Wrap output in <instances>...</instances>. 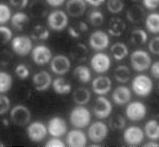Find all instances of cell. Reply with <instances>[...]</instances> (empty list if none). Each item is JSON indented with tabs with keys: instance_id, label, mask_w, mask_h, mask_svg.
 <instances>
[{
	"instance_id": "6da1fadb",
	"label": "cell",
	"mask_w": 159,
	"mask_h": 147,
	"mask_svg": "<svg viewBox=\"0 0 159 147\" xmlns=\"http://www.w3.org/2000/svg\"><path fill=\"white\" fill-rule=\"evenodd\" d=\"M92 115L89 109L84 105H77L71 110L70 115V121L76 129H84L90 125Z\"/></svg>"
},
{
	"instance_id": "7a4b0ae2",
	"label": "cell",
	"mask_w": 159,
	"mask_h": 147,
	"mask_svg": "<svg viewBox=\"0 0 159 147\" xmlns=\"http://www.w3.org/2000/svg\"><path fill=\"white\" fill-rule=\"evenodd\" d=\"M68 14L62 10H56L50 12L47 17L49 28L54 31H62L68 27Z\"/></svg>"
},
{
	"instance_id": "3957f363",
	"label": "cell",
	"mask_w": 159,
	"mask_h": 147,
	"mask_svg": "<svg viewBox=\"0 0 159 147\" xmlns=\"http://www.w3.org/2000/svg\"><path fill=\"white\" fill-rule=\"evenodd\" d=\"M12 50L19 56L25 57L31 53L33 47L32 38L26 35H19L13 38L11 41Z\"/></svg>"
},
{
	"instance_id": "277c9868",
	"label": "cell",
	"mask_w": 159,
	"mask_h": 147,
	"mask_svg": "<svg viewBox=\"0 0 159 147\" xmlns=\"http://www.w3.org/2000/svg\"><path fill=\"white\" fill-rule=\"evenodd\" d=\"M10 118L13 124L19 127L28 125L31 118V113L27 106L17 104L10 110Z\"/></svg>"
},
{
	"instance_id": "5b68a950",
	"label": "cell",
	"mask_w": 159,
	"mask_h": 147,
	"mask_svg": "<svg viewBox=\"0 0 159 147\" xmlns=\"http://www.w3.org/2000/svg\"><path fill=\"white\" fill-rule=\"evenodd\" d=\"M130 61L132 68L138 72L147 71L152 65V59L149 53L143 50H137L132 52Z\"/></svg>"
},
{
	"instance_id": "8992f818",
	"label": "cell",
	"mask_w": 159,
	"mask_h": 147,
	"mask_svg": "<svg viewBox=\"0 0 159 147\" xmlns=\"http://www.w3.org/2000/svg\"><path fill=\"white\" fill-rule=\"evenodd\" d=\"M132 89L138 96L147 97L150 94L153 89V82L145 75H139L132 82Z\"/></svg>"
},
{
	"instance_id": "52a82bcc",
	"label": "cell",
	"mask_w": 159,
	"mask_h": 147,
	"mask_svg": "<svg viewBox=\"0 0 159 147\" xmlns=\"http://www.w3.org/2000/svg\"><path fill=\"white\" fill-rule=\"evenodd\" d=\"M108 132L109 129L107 124L101 121H96L89 125L87 136L91 141L99 143L107 138Z\"/></svg>"
},
{
	"instance_id": "ba28073f",
	"label": "cell",
	"mask_w": 159,
	"mask_h": 147,
	"mask_svg": "<svg viewBox=\"0 0 159 147\" xmlns=\"http://www.w3.org/2000/svg\"><path fill=\"white\" fill-rule=\"evenodd\" d=\"M47 126L40 121L31 123L27 128V135L29 139L34 143H40L48 135Z\"/></svg>"
},
{
	"instance_id": "9c48e42d",
	"label": "cell",
	"mask_w": 159,
	"mask_h": 147,
	"mask_svg": "<svg viewBox=\"0 0 159 147\" xmlns=\"http://www.w3.org/2000/svg\"><path fill=\"white\" fill-rule=\"evenodd\" d=\"M50 62L51 71L59 76L65 75L70 71L71 68L70 58L64 55L59 54L53 57Z\"/></svg>"
},
{
	"instance_id": "30bf717a",
	"label": "cell",
	"mask_w": 159,
	"mask_h": 147,
	"mask_svg": "<svg viewBox=\"0 0 159 147\" xmlns=\"http://www.w3.org/2000/svg\"><path fill=\"white\" fill-rule=\"evenodd\" d=\"M47 129L48 134L52 137L61 138L68 132V125L64 118L56 116L49 120Z\"/></svg>"
},
{
	"instance_id": "8fae6325",
	"label": "cell",
	"mask_w": 159,
	"mask_h": 147,
	"mask_svg": "<svg viewBox=\"0 0 159 147\" xmlns=\"http://www.w3.org/2000/svg\"><path fill=\"white\" fill-rule=\"evenodd\" d=\"M112 110L113 105L109 99L102 96L96 98L93 107V112L98 118H108L112 113Z\"/></svg>"
},
{
	"instance_id": "7c38bea8",
	"label": "cell",
	"mask_w": 159,
	"mask_h": 147,
	"mask_svg": "<svg viewBox=\"0 0 159 147\" xmlns=\"http://www.w3.org/2000/svg\"><path fill=\"white\" fill-rule=\"evenodd\" d=\"M147 113V107L140 101L130 103L126 108L125 114L131 121L137 122L143 120Z\"/></svg>"
},
{
	"instance_id": "4fadbf2b",
	"label": "cell",
	"mask_w": 159,
	"mask_h": 147,
	"mask_svg": "<svg viewBox=\"0 0 159 147\" xmlns=\"http://www.w3.org/2000/svg\"><path fill=\"white\" fill-rule=\"evenodd\" d=\"M31 57L36 64L43 66L52 60V52L48 47L45 45H38L33 48Z\"/></svg>"
},
{
	"instance_id": "5bb4252c",
	"label": "cell",
	"mask_w": 159,
	"mask_h": 147,
	"mask_svg": "<svg viewBox=\"0 0 159 147\" xmlns=\"http://www.w3.org/2000/svg\"><path fill=\"white\" fill-rule=\"evenodd\" d=\"M110 42L108 34L102 30L95 31L89 37V45L90 47L97 51H101L107 48Z\"/></svg>"
},
{
	"instance_id": "9a60e30c",
	"label": "cell",
	"mask_w": 159,
	"mask_h": 147,
	"mask_svg": "<svg viewBox=\"0 0 159 147\" xmlns=\"http://www.w3.org/2000/svg\"><path fill=\"white\" fill-rule=\"evenodd\" d=\"M123 138L127 145L136 146L141 144L144 141V133L143 129L138 126H130L125 130Z\"/></svg>"
},
{
	"instance_id": "2e32d148",
	"label": "cell",
	"mask_w": 159,
	"mask_h": 147,
	"mask_svg": "<svg viewBox=\"0 0 159 147\" xmlns=\"http://www.w3.org/2000/svg\"><path fill=\"white\" fill-rule=\"evenodd\" d=\"M92 70L98 73L107 72L111 67V61L110 57L104 53H97L92 56L90 60Z\"/></svg>"
},
{
	"instance_id": "e0dca14e",
	"label": "cell",
	"mask_w": 159,
	"mask_h": 147,
	"mask_svg": "<svg viewBox=\"0 0 159 147\" xmlns=\"http://www.w3.org/2000/svg\"><path fill=\"white\" fill-rule=\"evenodd\" d=\"M52 82L51 75L45 70L36 73L33 77V86L38 92H44L48 90L52 86Z\"/></svg>"
},
{
	"instance_id": "ac0fdd59",
	"label": "cell",
	"mask_w": 159,
	"mask_h": 147,
	"mask_svg": "<svg viewBox=\"0 0 159 147\" xmlns=\"http://www.w3.org/2000/svg\"><path fill=\"white\" fill-rule=\"evenodd\" d=\"M66 143L70 147H84L87 143V136L81 129L76 128L67 133Z\"/></svg>"
},
{
	"instance_id": "d6986e66",
	"label": "cell",
	"mask_w": 159,
	"mask_h": 147,
	"mask_svg": "<svg viewBox=\"0 0 159 147\" xmlns=\"http://www.w3.org/2000/svg\"><path fill=\"white\" fill-rule=\"evenodd\" d=\"M112 88L110 78L107 76H99L95 78L92 82V89L98 95L104 96L108 94Z\"/></svg>"
},
{
	"instance_id": "ffe728a7",
	"label": "cell",
	"mask_w": 159,
	"mask_h": 147,
	"mask_svg": "<svg viewBox=\"0 0 159 147\" xmlns=\"http://www.w3.org/2000/svg\"><path fill=\"white\" fill-rule=\"evenodd\" d=\"M86 3L85 0H68L66 4V12L73 17H81L86 10Z\"/></svg>"
},
{
	"instance_id": "44dd1931",
	"label": "cell",
	"mask_w": 159,
	"mask_h": 147,
	"mask_svg": "<svg viewBox=\"0 0 159 147\" xmlns=\"http://www.w3.org/2000/svg\"><path fill=\"white\" fill-rule=\"evenodd\" d=\"M132 98L130 90L126 86L120 85L116 87L112 94V99L114 103L119 106L129 103Z\"/></svg>"
},
{
	"instance_id": "7402d4cb",
	"label": "cell",
	"mask_w": 159,
	"mask_h": 147,
	"mask_svg": "<svg viewBox=\"0 0 159 147\" xmlns=\"http://www.w3.org/2000/svg\"><path fill=\"white\" fill-rule=\"evenodd\" d=\"M30 17L23 11H18L11 16L10 22L13 28L17 31H22L30 23Z\"/></svg>"
},
{
	"instance_id": "603a6c76",
	"label": "cell",
	"mask_w": 159,
	"mask_h": 147,
	"mask_svg": "<svg viewBox=\"0 0 159 147\" xmlns=\"http://www.w3.org/2000/svg\"><path fill=\"white\" fill-rule=\"evenodd\" d=\"M88 48L84 44L77 43L71 47L70 56L73 61L82 62L86 61L88 57Z\"/></svg>"
},
{
	"instance_id": "cb8c5ba5",
	"label": "cell",
	"mask_w": 159,
	"mask_h": 147,
	"mask_svg": "<svg viewBox=\"0 0 159 147\" xmlns=\"http://www.w3.org/2000/svg\"><path fill=\"white\" fill-rule=\"evenodd\" d=\"M126 29V24L124 21L118 17L111 18L108 25V33L115 37L122 35Z\"/></svg>"
},
{
	"instance_id": "d4e9b609",
	"label": "cell",
	"mask_w": 159,
	"mask_h": 147,
	"mask_svg": "<svg viewBox=\"0 0 159 147\" xmlns=\"http://www.w3.org/2000/svg\"><path fill=\"white\" fill-rule=\"evenodd\" d=\"M145 16L144 8L138 5L131 6L127 11L126 17L127 20L132 24L141 22Z\"/></svg>"
},
{
	"instance_id": "484cf974",
	"label": "cell",
	"mask_w": 159,
	"mask_h": 147,
	"mask_svg": "<svg viewBox=\"0 0 159 147\" xmlns=\"http://www.w3.org/2000/svg\"><path fill=\"white\" fill-rule=\"evenodd\" d=\"M52 86L54 92L60 95L68 94L72 90L71 84L62 77H58L53 80Z\"/></svg>"
},
{
	"instance_id": "4316f807",
	"label": "cell",
	"mask_w": 159,
	"mask_h": 147,
	"mask_svg": "<svg viewBox=\"0 0 159 147\" xmlns=\"http://www.w3.org/2000/svg\"><path fill=\"white\" fill-rule=\"evenodd\" d=\"M73 99L78 105H85L91 99V92L86 87H78L73 92Z\"/></svg>"
},
{
	"instance_id": "83f0119b",
	"label": "cell",
	"mask_w": 159,
	"mask_h": 147,
	"mask_svg": "<svg viewBox=\"0 0 159 147\" xmlns=\"http://www.w3.org/2000/svg\"><path fill=\"white\" fill-rule=\"evenodd\" d=\"M75 78L80 82L89 83L92 79V73L89 67L84 65L77 66L73 70Z\"/></svg>"
},
{
	"instance_id": "f1b7e54d",
	"label": "cell",
	"mask_w": 159,
	"mask_h": 147,
	"mask_svg": "<svg viewBox=\"0 0 159 147\" xmlns=\"http://www.w3.org/2000/svg\"><path fill=\"white\" fill-rule=\"evenodd\" d=\"M89 31L87 24L84 21H79L71 25L68 28V33L73 38L78 39L85 34Z\"/></svg>"
},
{
	"instance_id": "f546056e",
	"label": "cell",
	"mask_w": 159,
	"mask_h": 147,
	"mask_svg": "<svg viewBox=\"0 0 159 147\" xmlns=\"http://www.w3.org/2000/svg\"><path fill=\"white\" fill-rule=\"evenodd\" d=\"M110 52L113 58L116 61H122L129 54L127 45L122 42H116L111 45Z\"/></svg>"
},
{
	"instance_id": "4dcf8cb0",
	"label": "cell",
	"mask_w": 159,
	"mask_h": 147,
	"mask_svg": "<svg viewBox=\"0 0 159 147\" xmlns=\"http://www.w3.org/2000/svg\"><path fill=\"white\" fill-rule=\"evenodd\" d=\"M144 133L149 139L159 140V123L156 120H150L144 126Z\"/></svg>"
},
{
	"instance_id": "1f68e13d",
	"label": "cell",
	"mask_w": 159,
	"mask_h": 147,
	"mask_svg": "<svg viewBox=\"0 0 159 147\" xmlns=\"http://www.w3.org/2000/svg\"><path fill=\"white\" fill-rule=\"evenodd\" d=\"M114 78L119 83L125 84L131 78V71L127 66L120 65L117 66L114 70Z\"/></svg>"
},
{
	"instance_id": "d6a6232c",
	"label": "cell",
	"mask_w": 159,
	"mask_h": 147,
	"mask_svg": "<svg viewBox=\"0 0 159 147\" xmlns=\"http://www.w3.org/2000/svg\"><path fill=\"white\" fill-rule=\"evenodd\" d=\"M30 11L34 18H43L47 16L48 10L43 2L35 1L30 6Z\"/></svg>"
},
{
	"instance_id": "836d02e7",
	"label": "cell",
	"mask_w": 159,
	"mask_h": 147,
	"mask_svg": "<svg viewBox=\"0 0 159 147\" xmlns=\"http://www.w3.org/2000/svg\"><path fill=\"white\" fill-rule=\"evenodd\" d=\"M50 36V32L45 26L38 24L33 27L31 31V38L38 41H45Z\"/></svg>"
},
{
	"instance_id": "e575fe53",
	"label": "cell",
	"mask_w": 159,
	"mask_h": 147,
	"mask_svg": "<svg viewBox=\"0 0 159 147\" xmlns=\"http://www.w3.org/2000/svg\"><path fill=\"white\" fill-rule=\"evenodd\" d=\"M148 36L147 33L142 29H136L130 34V42L134 45H143L147 42Z\"/></svg>"
},
{
	"instance_id": "d590c367",
	"label": "cell",
	"mask_w": 159,
	"mask_h": 147,
	"mask_svg": "<svg viewBox=\"0 0 159 147\" xmlns=\"http://www.w3.org/2000/svg\"><path fill=\"white\" fill-rule=\"evenodd\" d=\"M146 27L148 31L152 33H159V13H152L148 15L145 20Z\"/></svg>"
},
{
	"instance_id": "8d00e7d4",
	"label": "cell",
	"mask_w": 159,
	"mask_h": 147,
	"mask_svg": "<svg viewBox=\"0 0 159 147\" xmlns=\"http://www.w3.org/2000/svg\"><path fill=\"white\" fill-rule=\"evenodd\" d=\"M13 85V78L6 71H0V94H5L10 90Z\"/></svg>"
},
{
	"instance_id": "74e56055",
	"label": "cell",
	"mask_w": 159,
	"mask_h": 147,
	"mask_svg": "<svg viewBox=\"0 0 159 147\" xmlns=\"http://www.w3.org/2000/svg\"><path fill=\"white\" fill-rule=\"evenodd\" d=\"M126 125V120L121 114H116L110 120L109 126L112 130L118 131L123 129Z\"/></svg>"
},
{
	"instance_id": "f35d334b",
	"label": "cell",
	"mask_w": 159,
	"mask_h": 147,
	"mask_svg": "<svg viewBox=\"0 0 159 147\" xmlns=\"http://www.w3.org/2000/svg\"><path fill=\"white\" fill-rule=\"evenodd\" d=\"M88 20L89 23L94 26L101 25L104 21L103 13L99 10H92L89 13Z\"/></svg>"
},
{
	"instance_id": "ab89813d",
	"label": "cell",
	"mask_w": 159,
	"mask_h": 147,
	"mask_svg": "<svg viewBox=\"0 0 159 147\" xmlns=\"http://www.w3.org/2000/svg\"><path fill=\"white\" fill-rule=\"evenodd\" d=\"M124 6L122 0H108L107 4L108 10L113 14L120 13L123 10Z\"/></svg>"
},
{
	"instance_id": "60d3db41",
	"label": "cell",
	"mask_w": 159,
	"mask_h": 147,
	"mask_svg": "<svg viewBox=\"0 0 159 147\" xmlns=\"http://www.w3.org/2000/svg\"><path fill=\"white\" fill-rule=\"evenodd\" d=\"M11 11L10 8L5 3H0V25H3L10 21Z\"/></svg>"
},
{
	"instance_id": "b9f144b4",
	"label": "cell",
	"mask_w": 159,
	"mask_h": 147,
	"mask_svg": "<svg viewBox=\"0 0 159 147\" xmlns=\"http://www.w3.org/2000/svg\"><path fill=\"white\" fill-rule=\"evenodd\" d=\"M13 39V33L7 26L0 25V44H7Z\"/></svg>"
},
{
	"instance_id": "7bdbcfd3",
	"label": "cell",
	"mask_w": 159,
	"mask_h": 147,
	"mask_svg": "<svg viewBox=\"0 0 159 147\" xmlns=\"http://www.w3.org/2000/svg\"><path fill=\"white\" fill-rule=\"evenodd\" d=\"M11 109V101L10 98L3 94H0V115L8 113Z\"/></svg>"
},
{
	"instance_id": "ee69618b",
	"label": "cell",
	"mask_w": 159,
	"mask_h": 147,
	"mask_svg": "<svg viewBox=\"0 0 159 147\" xmlns=\"http://www.w3.org/2000/svg\"><path fill=\"white\" fill-rule=\"evenodd\" d=\"M15 73L21 80H25L30 76V71L28 67L25 64H19L15 68Z\"/></svg>"
},
{
	"instance_id": "f6af8a7d",
	"label": "cell",
	"mask_w": 159,
	"mask_h": 147,
	"mask_svg": "<svg viewBox=\"0 0 159 147\" xmlns=\"http://www.w3.org/2000/svg\"><path fill=\"white\" fill-rule=\"evenodd\" d=\"M148 48L154 55L159 56V36L153 38L149 42Z\"/></svg>"
},
{
	"instance_id": "bcb514c9",
	"label": "cell",
	"mask_w": 159,
	"mask_h": 147,
	"mask_svg": "<svg viewBox=\"0 0 159 147\" xmlns=\"http://www.w3.org/2000/svg\"><path fill=\"white\" fill-rule=\"evenodd\" d=\"M45 146L46 147H65L66 144L62 141L60 138L52 137L49 139L45 143Z\"/></svg>"
},
{
	"instance_id": "7dc6e473",
	"label": "cell",
	"mask_w": 159,
	"mask_h": 147,
	"mask_svg": "<svg viewBox=\"0 0 159 147\" xmlns=\"http://www.w3.org/2000/svg\"><path fill=\"white\" fill-rule=\"evenodd\" d=\"M9 2L13 7L22 10L28 6L29 0H9Z\"/></svg>"
},
{
	"instance_id": "c3c4849f",
	"label": "cell",
	"mask_w": 159,
	"mask_h": 147,
	"mask_svg": "<svg viewBox=\"0 0 159 147\" xmlns=\"http://www.w3.org/2000/svg\"><path fill=\"white\" fill-rule=\"evenodd\" d=\"M143 3L148 10H155L159 7V0H143Z\"/></svg>"
},
{
	"instance_id": "681fc988",
	"label": "cell",
	"mask_w": 159,
	"mask_h": 147,
	"mask_svg": "<svg viewBox=\"0 0 159 147\" xmlns=\"http://www.w3.org/2000/svg\"><path fill=\"white\" fill-rule=\"evenodd\" d=\"M150 70L152 75L154 78L159 79V61H156L152 64Z\"/></svg>"
},
{
	"instance_id": "f907efd6",
	"label": "cell",
	"mask_w": 159,
	"mask_h": 147,
	"mask_svg": "<svg viewBox=\"0 0 159 147\" xmlns=\"http://www.w3.org/2000/svg\"><path fill=\"white\" fill-rule=\"evenodd\" d=\"M47 5L52 7H59L62 6L66 2V0H45Z\"/></svg>"
},
{
	"instance_id": "816d5d0a",
	"label": "cell",
	"mask_w": 159,
	"mask_h": 147,
	"mask_svg": "<svg viewBox=\"0 0 159 147\" xmlns=\"http://www.w3.org/2000/svg\"><path fill=\"white\" fill-rule=\"evenodd\" d=\"M87 3L93 7H99L104 3L105 0H85Z\"/></svg>"
},
{
	"instance_id": "f5cc1de1",
	"label": "cell",
	"mask_w": 159,
	"mask_h": 147,
	"mask_svg": "<svg viewBox=\"0 0 159 147\" xmlns=\"http://www.w3.org/2000/svg\"><path fill=\"white\" fill-rule=\"evenodd\" d=\"M143 146L145 147H158L159 146V144L155 141H149L146 143L145 144H144Z\"/></svg>"
},
{
	"instance_id": "db71d44e",
	"label": "cell",
	"mask_w": 159,
	"mask_h": 147,
	"mask_svg": "<svg viewBox=\"0 0 159 147\" xmlns=\"http://www.w3.org/2000/svg\"><path fill=\"white\" fill-rule=\"evenodd\" d=\"M3 146H5L4 143L2 141H0V147H3Z\"/></svg>"
},
{
	"instance_id": "11a10c76",
	"label": "cell",
	"mask_w": 159,
	"mask_h": 147,
	"mask_svg": "<svg viewBox=\"0 0 159 147\" xmlns=\"http://www.w3.org/2000/svg\"><path fill=\"white\" fill-rule=\"evenodd\" d=\"M158 91H159V85H158Z\"/></svg>"
},
{
	"instance_id": "9f6ffc18",
	"label": "cell",
	"mask_w": 159,
	"mask_h": 147,
	"mask_svg": "<svg viewBox=\"0 0 159 147\" xmlns=\"http://www.w3.org/2000/svg\"><path fill=\"white\" fill-rule=\"evenodd\" d=\"M132 1H136V0H132Z\"/></svg>"
}]
</instances>
